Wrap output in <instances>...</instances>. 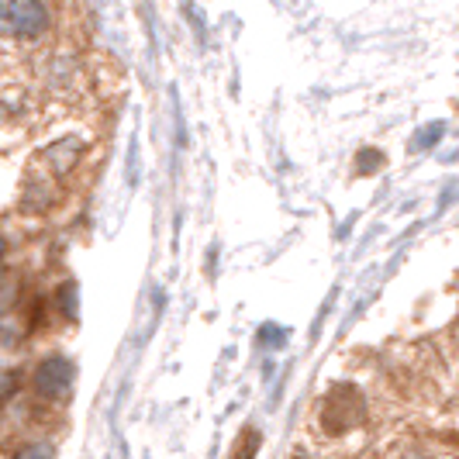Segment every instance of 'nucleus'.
<instances>
[{
	"instance_id": "1",
	"label": "nucleus",
	"mask_w": 459,
	"mask_h": 459,
	"mask_svg": "<svg viewBox=\"0 0 459 459\" xmlns=\"http://www.w3.org/2000/svg\"><path fill=\"white\" fill-rule=\"evenodd\" d=\"M52 24L46 0H0V31L18 42H39Z\"/></svg>"
},
{
	"instance_id": "2",
	"label": "nucleus",
	"mask_w": 459,
	"mask_h": 459,
	"mask_svg": "<svg viewBox=\"0 0 459 459\" xmlns=\"http://www.w3.org/2000/svg\"><path fill=\"white\" fill-rule=\"evenodd\" d=\"M367 418V404L363 394L352 384H335L322 404V429L328 436H342L349 429H356Z\"/></svg>"
},
{
	"instance_id": "3",
	"label": "nucleus",
	"mask_w": 459,
	"mask_h": 459,
	"mask_svg": "<svg viewBox=\"0 0 459 459\" xmlns=\"http://www.w3.org/2000/svg\"><path fill=\"white\" fill-rule=\"evenodd\" d=\"M73 380H76V367L66 356H48L35 369V391L46 401H63L73 391Z\"/></svg>"
},
{
	"instance_id": "4",
	"label": "nucleus",
	"mask_w": 459,
	"mask_h": 459,
	"mask_svg": "<svg viewBox=\"0 0 459 459\" xmlns=\"http://www.w3.org/2000/svg\"><path fill=\"white\" fill-rule=\"evenodd\" d=\"M80 152H83V149H80V142H76V138H69V142H59V145H52V149H48L46 162L52 166V173H56V177H66L69 169H73V162L80 160Z\"/></svg>"
},
{
	"instance_id": "5",
	"label": "nucleus",
	"mask_w": 459,
	"mask_h": 459,
	"mask_svg": "<svg viewBox=\"0 0 459 459\" xmlns=\"http://www.w3.org/2000/svg\"><path fill=\"white\" fill-rule=\"evenodd\" d=\"M28 111H31V104H28L24 91L0 93V125H18V121L28 117Z\"/></svg>"
},
{
	"instance_id": "6",
	"label": "nucleus",
	"mask_w": 459,
	"mask_h": 459,
	"mask_svg": "<svg viewBox=\"0 0 459 459\" xmlns=\"http://www.w3.org/2000/svg\"><path fill=\"white\" fill-rule=\"evenodd\" d=\"M259 442H263L259 429H255V425H246L238 442H235V449H231V459H253L255 453H259Z\"/></svg>"
},
{
	"instance_id": "7",
	"label": "nucleus",
	"mask_w": 459,
	"mask_h": 459,
	"mask_svg": "<svg viewBox=\"0 0 459 459\" xmlns=\"http://www.w3.org/2000/svg\"><path fill=\"white\" fill-rule=\"evenodd\" d=\"M59 311L69 315V318H76V287H73V283H63V287H59Z\"/></svg>"
},
{
	"instance_id": "8",
	"label": "nucleus",
	"mask_w": 459,
	"mask_h": 459,
	"mask_svg": "<svg viewBox=\"0 0 459 459\" xmlns=\"http://www.w3.org/2000/svg\"><path fill=\"white\" fill-rule=\"evenodd\" d=\"M14 459H56V453H52V446H46V442H31V446L18 449Z\"/></svg>"
},
{
	"instance_id": "9",
	"label": "nucleus",
	"mask_w": 459,
	"mask_h": 459,
	"mask_svg": "<svg viewBox=\"0 0 459 459\" xmlns=\"http://www.w3.org/2000/svg\"><path fill=\"white\" fill-rule=\"evenodd\" d=\"M283 339H287V332H283V328H276V325H266V328L259 332V342L263 345H280Z\"/></svg>"
},
{
	"instance_id": "10",
	"label": "nucleus",
	"mask_w": 459,
	"mask_h": 459,
	"mask_svg": "<svg viewBox=\"0 0 459 459\" xmlns=\"http://www.w3.org/2000/svg\"><path fill=\"white\" fill-rule=\"evenodd\" d=\"M11 391H14V373H4V369H0V401Z\"/></svg>"
},
{
	"instance_id": "11",
	"label": "nucleus",
	"mask_w": 459,
	"mask_h": 459,
	"mask_svg": "<svg viewBox=\"0 0 459 459\" xmlns=\"http://www.w3.org/2000/svg\"><path fill=\"white\" fill-rule=\"evenodd\" d=\"M4 253H7V246H4V235H0V263H4Z\"/></svg>"
},
{
	"instance_id": "12",
	"label": "nucleus",
	"mask_w": 459,
	"mask_h": 459,
	"mask_svg": "<svg viewBox=\"0 0 459 459\" xmlns=\"http://www.w3.org/2000/svg\"><path fill=\"white\" fill-rule=\"evenodd\" d=\"M294 459H311V456H307V453H298V456H294Z\"/></svg>"
}]
</instances>
